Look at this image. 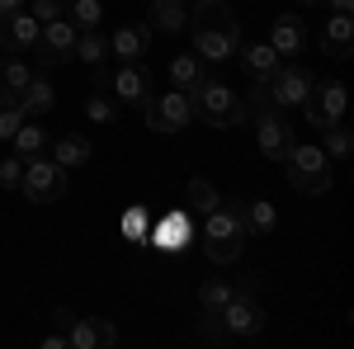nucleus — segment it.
Listing matches in <instances>:
<instances>
[{
  "label": "nucleus",
  "mask_w": 354,
  "mask_h": 349,
  "mask_svg": "<svg viewBox=\"0 0 354 349\" xmlns=\"http://www.w3.org/2000/svg\"><path fill=\"white\" fill-rule=\"evenodd\" d=\"M185 28L194 33V53L203 62H227L241 48V24H236L227 0H194Z\"/></svg>",
  "instance_id": "f257e3e1"
},
{
  "label": "nucleus",
  "mask_w": 354,
  "mask_h": 349,
  "mask_svg": "<svg viewBox=\"0 0 354 349\" xmlns=\"http://www.w3.org/2000/svg\"><path fill=\"white\" fill-rule=\"evenodd\" d=\"M245 241H250L245 198H222L213 213H203V250H208L213 265H236Z\"/></svg>",
  "instance_id": "f03ea898"
},
{
  "label": "nucleus",
  "mask_w": 354,
  "mask_h": 349,
  "mask_svg": "<svg viewBox=\"0 0 354 349\" xmlns=\"http://www.w3.org/2000/svg\"><path fill=\"white\" fill-rule=\"evenodd\" d=\"M194 104V118H203V123H213V128H236V123H245V100L232 90V85L222 81H203L194 85V90H185Z\"/></svg>",
  "instance_id": "7ed1b4c3"
},
{
  "label": "nucleus",
  "mask_w": 354,
  "mask_h": 349,
  "mask_svg": "<svg viewBox=\"0 0 354 349\" xmlns=\"http://www.w3.org/2000/svg\"><path fill=\"white\" fill-rule=\"evenodd\" d=\"M283 170H288V185L298 189L302 198H322L330 189V165H326V151L322 147L293 142V151L283 156Z\"/></svg>",
  "instance_id": "20e7f679"
},
{
  "label": "nucleus",
  "mask_w": 354,
  "mask_h": 349,
  "mask_svg": "<svg viewBox=\"0 0 354 349\" xmlns=\"http://www.w3.org/2000/svg\"><path fill=\"white\" fill-rule=\"evenodd\" d=\"M245 118H255V142H260V151L270 156V161L283 165V156L293 151V128H288V118L270 104V100H260V104H245Z\"/></svg>",
  "instance_id": "39448f33"
},
{
  "label": "nucleus",
  "mask_w": 354,
  "mask_h": 349,
  "mask_svg": "<svg viewBox=\"0 0 354 349\" xmlns=\"http://www.w3.org/2000/svg\"><path fill=\"white\" fill-rule=\"evenodd\" d=\"M28 203H38V208H48V203H62V194H66V170L53 161V156H28L24 161V185Z\"/></svg>",
  "instance_id": "423d86ee"
},
{
  "label": "nucleus",
  "mask_w": 354,
  "mask_h": 349,
  "mask_svg": "<svg viewBox=\"0 0 354 349\" xmlns=\"http://www.w3.org/2000/svg\"><path fill=\"white\" fill-rule=\"evenodd\" d=\"M260 85H265V95H270L274 109H298L302 100H307V90H312L317 81H312V71H307V66H298V62H288V66L279 62V66H274Z\"/></svg>",
  "instance_id": "0eeeda50"
},
{
  "label": "nucleus",
  "mask_w": 354,
  "mask_h": 349,
  "mask_svg": "<svg viewBox=\"0 0 354 349\" xmlns=\"http://www.w3.org/2000/svg\"><path fill=\"white\" fill-rule=\"evenodd\" d=\"M76 33L81 28L71 24L66 15H57V19H48V24L38 28V66L48 71V66H62V62H76Z\"/></svg>",
  "instance_id": "6e6552de"
},
{
  "label": "nucleus",
  "mask_w": 354,
  "mask_h": 349,
  "mask_svg": "<svg viewBox=\"0 0 354 349\" xmlns=\"http://www.w3.org/2000/svg\"><path fill=\"white\" fill-rule=\"evenodd\" d=\"M189 123H194V104L185 90H165V95L147 100V128L151 133H185Z\"/></svg>",
  "instance_id": "1a4fd4ad"
},
{
  "label": "nucleus",
  "mask_w": 354,
  "mask_h": 349,
  "mask_svg": "<svg viewBox=\"0 0 354 349\" xmlns=\"http://www.w3.org/2000/svg\"><path fill=\"white\" fill-rule=\"evenodd\" d=\"M345 81H322V85H312L307 90V100H302V113H307V123L312 128H330V123H340L345 118Z\"/></svg>",
  "instance_id": "9d476101"
},
{
  "label": "nucleus",
  "mask_w": 354,
  "mask_h": 349,
  "mask_svg": "<svg viewBox=\"0 0 354 349\" xmlns=\"http://www.w3.org/2000/svg\"><path fill=\"white\" fill-rule=\"evenodd\" d=\"M222 326H227V335H260L265 330V307L250 297V288H236L232 302L218 312Z\"/></svg>",
  "instance_id": "9b49d317"
},
{
  "label": "nucleus",
  "mask_w": 354,
  "mask_h": 349,
  "mask_svg": "<svg viewBox=\"0 0 354 349\" xmlns=\"http://www.w3.org/2000/svg\"><path fill=\"white\" fill-rule=\"evenodd\" d=\"M38 19L24 15V10H15V15H0V48L5 53H33V43H38Z\"/></svg>",
  "instance_id": "f8f14e48"
},
{
  "label": "nucleus",
  "mask_w": 354,
  "mask_h": 349,
  "mask_svg": "<svg viewBox=\"0 0 354 349\" xmlns=\"http://www.w3.org/2000/svg\"><path fill=\"white\" fill-rule=\"evenodd\" d=\"M113 95L123 100V104H147L151 100V71L142 66V62H123V71L113 76Z\"/></svg>",
  "instance_id": "ddd939ff"
},
{
  "label": "nucleus",
  "mask_w": 354,
  "mask_h": 349,
  "mask_svg": "<svg viewBox=\"0 0 354 349\" xmlns=\"http://www.w3.org/2000/svg\"><path fill=\"white\" fill-rule=\"evenodd\" d=\"M302 43H307V24H302V15H274L270 24V48L279 57H293L302 53Z\"/></svg>",
  "instance_id": "4468645a"
},
{
  "label": "nucleus",
  "mask_w": 354,
  "mask_h": 349,
  "mask_svg": "<svg viewBox=\"0 0 354 349\" xmlns=\"http://www.w3.org/2000/svg\"><path fill=\"white\" fill-rule=\"evenodd\" d=\"M147 48H151V24H123L109 38V57H118V62H142Z\"/></svg>",
  "instance_id": "2eb2a0df"
},
{
  "label": "nucleus",
  "mask_w": 354,
  "mask_h": 349,
  "mask_svg": "<svg viewBox=\"0 0 354 349\" xmlns=\"http://www.w3.org/2000/svg\"><path fill=\"white\" fill-rule=\"evenodd\" d=\"M322 48H326V57H345L354 53V19L350 15H330L326 28H322Z\"/></svg>",
  "instance_id": "dca6fc26"
},
{
  "label": "nucleus",
  "mask_w": 354,
  "mask_h": 349,
  "mask_svg": "<svg viewBox=\"0 0 354 349\" xmlns=\"http://www.w3.org/2000/svg\"><path fill=\"white\" fill-rule=\"evenodd\" d=\"M57 104L53 85H48V76H28V85L19 90V109H24V118H48Z\"/></svg>",
  "instance_id": "f3484780"
},
{
  "label": "nucleus",
  "mask_w": 354,
  "mask_h": 349,
  "mask_svg": "<svg viewBox=\"0 0 354 349\" xmlns=\"http://www.w3.org/2000/svg\"><path fill=\"white\" fill-rule=\"evenodd\" d=\"M147 241H156L161 250H185V241H189V217L165 213L161 222H156V232H147Z\"/></svg>",
  "instance_id": "a211bd4d"
},
{
  "label": "nucleus",
  "mask_w": 354,
  "mask_h": 349,
  "mask_svg": "<svg viewBox=\"0 0 354 349\" xmlns=\"http://www.w3.org/2000/svg\"><path fill=\"white\" fill-rule=\"evenodd\" d=\"M236 53H241V71L250 76V81H265V76H270L274 66L283 62V57L274 53L270 43H250V48H236Z\"/></svg>",
  "instance_id": "6ab92c4d"
},
{
  "label": "nucleus",
  "mask_w": 354,
  "mask_h": 349,
  "mask_svg": "<svg viewBox=\"0 0 354 349\" xmlns=\"http://www.w3.org/2000/svg\"><path fill=\"white\" fill-rule=\"evenodd\" d=\"M90 137H81V133H66V137H57L53 142V161L62 165V170H71V165H85L90 161Z\"/></svg>",
  "instance_id": "aec40b11"
},
{
  "label": "nucleus",
  "mask_w": 354,
  "mask_h": 349,
  "mask_svg": "<svg viewBox=\"0 0 354 349\" xmlns=\"http://www.w3.org/2000/svg\"><path fill=\"white\" fill-rule=\"evenodd\" d=\"M28 76H33V71H28V62L19 53H5V57H0V95L19 100V90L28 85Z\"/></svg>",
  "instance_id": "412c9836"
},
{
  "label": "nucleus",
  "mask_w": 354,
  "mask_h": 349,
  "mask_svg": "<svg viewBox=\"0 0 354 349\" xmlns=\"http://www.w3.org/2000/svg\"><path fill=\"white\" fill-rule=\"evenodd\" d=\"M147 5H151V28H161V33H180L189 19L185 0H147Z\"/></svg>",
  "instance_id": "4be33fe9"
},
{
  "label": "nucleus",
  "mask_w": 354,
  "mask_h": 349,
  "mask_svg": "<svg viewBox=\"0 0 354 349\" xmlns=\"http://www.w3.org/2000/svg\"><path fill=\"white\" fill-rule=\"evenodd\" d=\"M203 76H208V71H203V57L198 53H180L170 62V85H175V90H194Z\"/></svg>",
  "instance_id": "5701e85b"
},
{
  "label": "nucleus",
  "mask_w": 354,
  "mask_h": 349,
  "mask_svg": "<svg viewBox=\"0 0 354 349\" xmlns=\"http://www.w3.org/2000/svg\"><path fill=\"white\" fill-rule=\"evenodd\" d=\"M104 57H109V38H104L100 28L76 33V62H85V66H104Z\"/></svg>",
  "instance_id": "b1692460"
},
{
  "label": "nucleus",
  "mask_w": 354,
  "mask_h": 349,
  "mask_svg": "<svg viewBox=\"0 0 354 349\" xmlns=\"http://www.w3.org/2000/svg\"><path fill=\"white\" fill-rule=\"evenodd\" d=\"M274 203H265V198H245V227L255 232V236H270L274 232Z\"/></svg>",
  "instance_id": "393cba45"
},
{
  "label": "nucleus",
  "mask_w": 354,
  "mask_h": 349,
  "mask_svg": "<svg viewBox=\"0 0 354 349\" xmlns=\"http://www.w3.org/2000/svg\"><path fill=\"white\" fill-rule=\"evenodd\" d=\"M66 19L81 28H100V19H104V5L100 0H66Z\"/></svg>",
  "instance_id": "a878e982"
},
{
  "label": "nucleus",
  "mask_w": 354,
  "mask_h": 349,
  "mask_svg": "<svg viewBox=\"0 0 354 349\" xmlns=\"http://www.w3.org/2000/svg\"><path fill=\"white\" fill-rule=\"evenodd\" d=\"M232 283L227 279H203V288H198V302H203V312H222L227 302H232Z\"/></svg>",
  "instance_id": "bb28decb"
},
{
  "label": "nucleus",
  "mask_w": 354,
  "mask_h": 349,
  "mask_svg": "<svg viewBox=\"0 0 354 349\" xmlns=\"http://www.w3.org/2000/svg\"><path fill=\"white\" fill-rule=\"evenodd\" d=\"M10 142H15V151H19L24 161H28V156H38V151H48V133H43L38 123H24V128L10 137Z\"/></svg>",
  "instance_id": "cd10ccee"
},
{
  "label": "nucleus",
  "mask_w": 354,
  "mask_h": 349,
  "mask_svg": "<svg viewBox=\"0 0 354 349\" xmlns=\"http://www.w3.org/2000/svg\"><path fill=\"white\" fill-rule=\"evenodd\" d=\"M218 203H222V194H218L213 185H208V180H189V208H194L198 217H203V213H213Z\"/></svg>",
  "instance_id": "c85d7f7f"
},
{
  "label": "nucleus",
  "mask_w": 354,
  "mask_h": 349,
  "mask_svg": "<svg viewBox=\"0 0 354 349\" xmlns=\"http://www.w3.org/2000/svg\"><path fill=\"white\" fill-rule=\"evenodd\" d=\"M19 128H24V109H19V100L0 95V142H10Z\"/></svg>",
  "instance_id": "c756f323"
},
{
  "label": "nucleus",
  "mask_w": 354,
  "mask_h": 349,
  "mask_svg": "<svg viewBox=\"0 0 354 349\" xmlns=\"http://www.w3.org/2000/svg\"><path fill=\"white\" fill-rule=\"evenodd\" d=\"M322 133H326V156H330V161H345V156L354 151V133H350V128L330 123V128H322Z\"/></svg>",
  "instance_id": "7c9ffc66"
},
{
  "label": "nucleus",
  "mask_w": 354,
  "mask_h": 349,
  "mask_svg": "<svg viewBox=\"0 0 354 349\" xmlns=\"http://www.w3.org/2000/svg\"><path fill=\"white\" fill-rule=\"evenodd\" d=\"M66 349H100L95 345V321L90 317H76L66 326Z\"/></svg>",
  "instance_id": "2f4dec72"
},
{
  "label": "nucleus",
  "mask_w": 354,
  "mask_h": 349,
  "mask_svg": "<svg viewBox=\"0 0 354 349\" xmlns=\"http://www.w3.org/2000/svg\"><path fill=\"white\" fill-rule=\"evenodd\" d=\"M85 118H90V123H113V118H118V104L104 100V95H90V100H85Z\"/></svg>",
  "instance_id": "473e14b6"
},
{
  "label": "nucleus",
  "mask_w": 354,
  "mask_h": 349,
  "mask_svg": "<svg viewBox=\"0 0 354 349\" xmlns=\"http://www.w3.org/2000/svg\"><path fill=\"white\" fill-rule=\"evenodd\" d=\"M118 227H123V236H128V241H147V213H142V208H128Z\"/></svg>",
  "instance_id": "72a5a7b5"
},
{
  "label": "nucleus",
  "mask_w": 354,
  "mask_h": 349,
  "mask_svg": "<svg viewBox=\"0 0 354 349\" xmlns=\"http://www.w3.org/2000/svg\"><path fill=\"white\" fill-rule=\"evenodd\" d=\"M19 185H24V156L0 161V189H19Z\"/></svg>",
  "instance_id": "f704fd0d"
},
{
  "label": "nucleus",
  "mask_w": 354,
  "mask_h": 349,
  "mask_svg": "<svg viewBox=\"0 0 354 349\" xmlns=\"http://www.w3.org/2000/svg\"><path fill=\"white\" fill-rule=\"evenodd\" d=\"M198 335H203V340H213V345H227V340H232L218 312H208V317H203V326H198Z\"/></svg>",
  "instance_id": "c9c22d12"
},
{
  "label": "nucleus",
  "mask_w": 354,
  "mask_h": 349,
  "mask_svg": "<svg viewBox=\"0 0 354 349\" xmlns=\"http://www.w3.org/2000/svg\"><path fill=\"white\" fill-rule=\"evenodd\" d=\"M28 15H33L38 24H48V19H57V15H66V0H33Z\"/></svg>",
  "instance_id": "e433bc0d"
},
{
  "label": "nucleus",
  "mask_w": 354,
  "mask_h": 349,
  "mask_svg": "<svg viewBox=\"0 0 354 349\" xmlns=\"http://www.w3.org/2000/svg\"><path fill=\"white\" fill-rule=\"evenodd\" d=\"M95 321V345H118V330H113V321H104V317H90Z\"/></svg>",
  "instance_id": "4c0bfd02"
},
{
  "label": "nucleus",
  "mask_w": 354,
  "mask_h": 349,
  "mask_svg": "<svg viewBox=\"0 0 354 349\" xmlns=\"http://www.w3.org/2000/svg\"><path fill=\"white\" fill-rule=\"evenodd\" d=\"M43 349H66V330H57V335H48V340H43Z\"/></svg>",
  "instance_id": "58836bf2"
},
{
  "label": "nucleus",
  "mask_w": 354,
  "mask_h": 349,
  "mask_svg": "<svg viewBox=\"0 0 354 349\" xmlns=\"http://www.w3.org/2000/svg\"><path fill=\"white\" fill-rule=\"evenodd\" d=\"M326 5H330V15H350L354 10V0H326Z\"/></svg>",
  "instance_id": "ea45409f"
},
{
  "label": "nucleus",
  "mask_w": 354,
  "mask_h": 349,
  "mask_svg": "<svg viewBox=\"0 0 354 349\" xmlns=\"http://www.w3.org/2000/svg\"><path fill=\"white\" fill-rule=\"evenodd\" d=\"M15 10H24V0H0V15H15Z\"/></svg>",
  "instance_id": "a19ab883"
},
{
  "label": "nucleus",
  "mask_w": 354,
  "mask_h": 349,
  "mask_svg": "<svg viewBox=\"0 0 354 349\" xmlns=\"http://www.w3.org/2000/svg\"><path fill=\"white\" fill-rule=\"evenodd\" d=\"M298 5H322V0H298Z\"/></svg>",
  "instance_id": "79ce46f5"
}]
</instances>
